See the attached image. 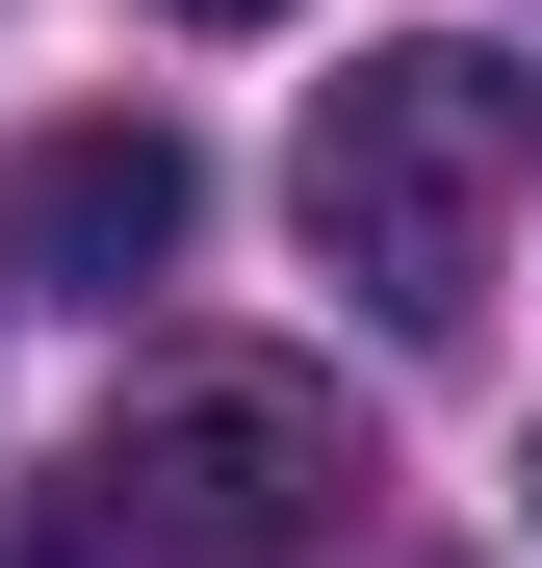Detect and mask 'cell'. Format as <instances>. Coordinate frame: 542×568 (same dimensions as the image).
<instances>
[{
	"instance_id": "cell-4",
	"label": "cell",
	"mask_w": 542,
	"mask_h": 568,
	"mask_svg": "<svg viewBox=\"0 0 542 568\" xmlns=\"http://www.w3.org/2000/svg\"><path fill=\"white\" fill-rule=\"evenodd\" d=\"M181 27H285V0H181Z\"/></svg>"
},
{
	"instance_id": "cell-2",
	"label": "cell",
	"mask_w": 542,
	"mask_h": 568,
	"mask_svg": "<svg viewBox=\"0 0 542 568\" xmlns=\"http://www.w3.org/2000/svg\"><path fill=\"white\" fill-rule=\"evenodd\" d=\"M336 491L361 465H336V414L285 388V362H155V388L104 414V465H78V517H104L130 568H285Z\"/></svg>"
},
{
	"instance_id": "cell-1",
	"label": "cell",
	"mask_w": 542,
	"mask_h": 568,
	"mask_svg": "<svg viewBox=\"0 0 542 568\" xmlns=\"http://www.w3.org/2000/svg\"><path fill=\"white\" fill-rule=\"evenodd\" d=\"M517 155H542V104L491 52H361V78H310V258L361 284L388 336H466L491 311V233H517Z\"/></svg>"
},
{
	"instance_id": "cell-3",
	"label": "cell",
	"mask_w": 542,
	"mask_h": 568,
	"mask_svg": "<svg viewBox=\"0 0 542 568\" xmlns=\"http://www.w3.org/2000/svg\"><path fill=\"white\" fill-rule=\"evenodd\" d=\"M181 233H207V155H181L155 104H78V130H27V181H0V284H52V311H130Z\"/></svg>"
}]
</instances>
